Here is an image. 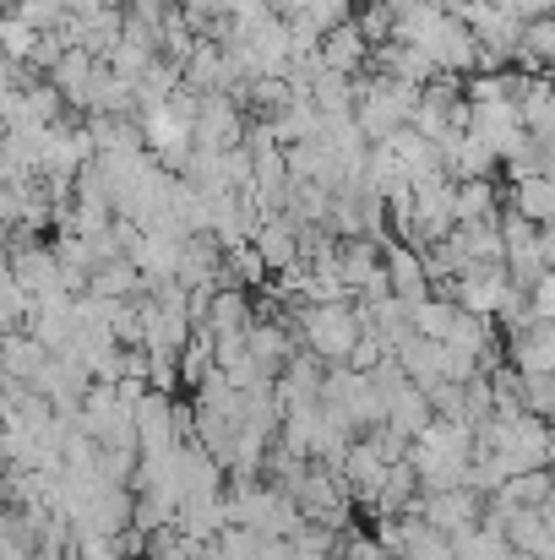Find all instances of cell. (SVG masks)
Returning <instances> with one entry per match:
<instances>
[{
    "instance_id": "cell-20",
    "label": "cell",
    "mask_w": 555,
    "mask_h": 560,
    "mask_svg": "<svg viewBox=\"0 0 555 560\" xmlns=\"http://www.w3.org/2000/svg\"><path fill=\"white\" fill-rule=\"evenodd\" d=\"M251 245H256V256L267 261V272L278 278V272H289V267H300V256H305V245H300V223L294 218H262V229L251 234Z\"/></svg>"
},
{
    "instance_id": "cell-15",
    "label": "cell",
    "mask_w": 555,
    "mask_h": 560,
    "mask_svg": "<svg viewBox=\"0 0 555 560\" xmlns=\"http://www.w3.org/2000/svg\"><path fill=\"white\" fill-rule=\"evenodd\" d=\"M181 446V424H175V397L170 392H142L137 402V457H170Z\"/></svg>"
},
{
    "instance_id": "cell-17",
    "label": "cell",
    "mask_w": 555,
    "mask_h": 560,
    "mask_svg": "<svg viewBox=\"0 0 555 560\" xmlns=\"http://www.w3.org/2000/svg\"><path fill=\"white\" fill-rule=\"evenodd\" d=\"M278 485L273 479H234L229 490H223V512H229V523H240V528H267V517H273V506H278Z\"/></svg>"
},
{
    "instance_id": "cell-32",
    "label": "cell",
    "mask_w": 555,
    "mask_h": 560,
    "mask_svg": "<svg viewBox=\"0 0 555 560\" xmlns=\"http://www.w3.org/2000/svg\"><path fill=\"white\" fill-rule=\"evenodd\" d=\"M397 560H458L452 534L430 528L419 512H403V534H397Z\"/></svg>"
},
{
    "instance_id": "cell-7",
    "label": "cell",
    "mask_w": 555,
    "mask_h": 560,
    "mask_svg": "<svg viewBox=\"0 0 555 560\" xmlns=\"http://www.w3.org/2000/svg\"><path fill=\"white\" fill-rule=\"evenodd\" d=\"M131 501H137L131 485H109V479H99L93 490H82V495L66 506L71 534H126V528H131Z\"/></svg>"
},
{
    "instance_id": "cell-36",
    "label": "cell",
    "mask_w": 555,
    "mask_h": 560,
    "mask_svg": "<svg viewBox=\"0 0 555 560\" xmlns=\"http://www.w3.org/2000/svg\"><path fill=\"white\" fill-rule=\"evenodd\" d=\"M458 300L452 294H425L419 305H408V322H414V332L419 338H436V343H447L452 338V327H458Z\"/></svg>"
},
{
    "instance_id": "cell-8",
    "label": "cell",
    "mask_w": 555,
    "mask_h": 560,
    "mask_svg": "<svg viewBox=\"0 0 555 560\" xmlns=\"http://www.w3.org/2000/svg\"><path fill=\"white\" fill-rule=\"evenodd\" d=\"M463 22H469V33L479 38V66H490V71H501L507 60H518V44H523V22L518 16H507L496 0H469L463 11H458Z\"/></svg>"
},
{
    "instance_id": "cell-37",
    "label": "cell",
    "mask_w": 555,
    "mask_h": 560,
    "mask_svg": "<svg viewBox=\"0 0 555 560\" xmlns=\"http://www.w3.org/2000/svg\"><path fill=\"white\" fill-rule=\"evenodd\" d=\"M229 523V512H223V495H190V501H181V512H175V528L181 534H190V539H212L218 528Z\"/></svg>"
},
{
    "instance_id": "cell-19",
    "label": "cell",
    "mask_w": 555,
    "mask_h": 560,
    "mask_svg": "<svg viewBox=\"0 0 555 560\" xmlns=\"http://www.w3.org/2000/svg\"><path fill=\"white\" fill-rule=\"evenodd\" d=\"M338 479H344V490L355 495V501H375V490H381V479H386V457H381V446L370 441V435H355V446L338 457Z\"/></svg>"
},
{
    "instance_id": "cell-4",
    "label": "cell",
    "mask_w": 555,
    "mask_h": 560,
    "mask_svg": "<svg viewBox=\"0 0 555 560\" xmlns=\"http://www.w3.org/2000/svg\"><path fill=\"white\" fill-rule=\"evenodd\" d=\"M77 430L93 435L99 446H137V408L120 397L115 381H93L77 408Z\"/></svg>"
},
{
    "instance_id": "cell-53",
    "label": "cell",
    "mask_w": 555,
    "mask_h": 560,
    "mask_svg": "<svg viewBox=\"0 0 555 560\" xmlns=\"http://www.w3.org/2000/svg\"><path fill=\"white\" fill-rule=\"evenodd\" d=\"M381 360H386V343H381L375 332H360V343L349 349V360H344V365H355V371H375Z\"/></svg>"
},
{
    "instance_id": "cell-34",
    "label": "cell",
    "mask_w": 555,
    "mask_h": 560,
    "mask_svg": "<svg viewBox=\"0 0 555 560\" xmlns=\"http://www.w3.org/2000/svg\"><path fill=\"white\" fill-rule=\"evenodd\" d=\"M44 360H49V349L27 327H16V332L0 338V371L11 375V381H22V386H33V375L44 371Z\"/></svg>"
},
{
    "instance_id": "cell-11",
    "label": "cell",
    "mask_w": 555,
    "mask_h": 560,
    "mask_svg": "<svg viewBox=\"0 0 555 560\" xmlns=\"http://www.w3.org/2000/svg\"><path fill=\"white\" fill-rule=\"evenodd\" d=\"M381 245H386V240H370V234H349V240H338V278H344V289H349L355 300L392 294V289H386Z\"/></svg>"
},
{
    "instance_id": "cell-54",
    "label": "cell",
    "mask_w": 555,
    "mask_h": 560,
    "mask_svg": "<svg viewBox=\"0 0 555 560\" xmlns=\"http://www.w3.org/2000/svg\"><path fill=\"white\" fill-rule=\"evenodd\" d=\"M540 256H545V267L555 272V223H545V229H540Z\"/></svg>"
},
{
    "instance_id": "cell-26",
    "label": "cell",
    "mask_w": 555,
    "mask_h": 560,
    "mask_svg": "<svg viewBox=\"0 0 555 560\" xmlns=\"http://www.w3.org/2000/svg\"><path fill=\"white\" fill-rule=\"evenodd\" d=\"M175 283H185V289H218L223 283V245L212 234H190L185 240Z\"/></svg>"
},
{
    "instance_id": "cell-52",
    "label": "cell",
    "mask_w": 555,
    "mask_h": 560,
    "mask_svg": "<svg viewBox=\"0 0 555 560\" xmlns=\"http://www.w3.org/2000/svg\"><path fill=\"white\" fill-rule=\"evenodd\" d=\"M529 311L534 322H555V272H540V283H529Z\"/></svg>"
},
{
    "instance_id": "cell-51",
    "label": "cell",
    "mask_w": 555,
    "mask_h": 560,
    "mask_svg": "<svg viewBox=\"0 0 555 560\" xmlns=\"http://www.w3.org/2000/svg\"><path fill=\"white\" fill-rule=\"evenodd\" d=\"M349 11H355V0H305V22L316 27V33H327V27H338V22H349Z\"/></svg>"
},
{
    "instance_id": "cell-55",
    "label": "cell",
    "mask_w": 555,
    "mask_h": 560,
    "mask_svg": "<svg viewBox=\"0 0 555 560\" xmlns=\"http://www.w3.org/2000/svg\"><path fill=\"white\" fill-rule=\"evenodd\" d=\"M496 560H534V556H529V550H512V545H507V550H501Z\"/></svg>"
},
{
    "instance_id": "cell-45",
    "label": "cell",
    "mask_w": 555,
    "mask_h": 560,
    "mask_svg": "<svg viewBox=\"0 0 555 560\" xmlns=\"http://www.w3.org/2000/svg\"><path fill=\"white\" fill-rule=\"evenodd\" d=\"M212 371H218V360H212V332H207V327H196V332H190V343L181 349V381L185 386H201Z\"/></svg>"
},
{
    "instance_id": "cell-1",
    "label": "cell",
    "mask_w": 555,
    "mask_h": 560,
    "mask_svg": "<svg viewBox=\"0 0 555 560\" xmlns=\"http://www.w3.org/2000/svg\"><path fill=\"white\" fill-rule=\"evenodd\" d=\"M360 332H366V316H360L355 300H322V305H300L294 311V338L322 365H344L349 349L360 343Z\"/></svg>"
},
{
    "instance_id": "cell-22",
    "label": "cell",
    "mask_w": 555,
    "mask_h": 560,
    "mask_svg": "<svg viewBox=\"0 0 555 560\" xmlns=\"http://www.w3.org/2000/svg\"><path fill=\"white\" fill-rule=\"evenodd\" d=\"M381 261H386V289H392L397 300L419 305V300L430 294V278H425V256H419V245H408V240L381 245Z\"/></svg>"
},
{
    "instance_id": "cell-18",
    "label": "cell",
    "mask_w": 555,
    "mask_h": 560,
    "mask_svg": "<svg viewBox=\"0 0 555 560\" xmlns=\"http://www.w3.org/2000/svg\"><path fill=\"white\" fill-rule=\"evenodd\" d=\"M452 229H458V212H452V180H436V186L414 190V234H408V245L447 240Z\"/></svg>"
},
{
    "instance_id": "cell-28",
    "label": "cell",
    "mask_w": 555,
    "mask_h": 560,
    "mask_svg": "<svg viewBox=\"0 0 555 560\" xmlns=\"http://www.w3.org/2000/svg\"><path fill=\"white\" fill-rule=\"evenodd\" d=\"M322 381H327V365H322L311 349H294V354H289V365L273 375V386H278L284 408H289V402H322Z\"/></svg>"
},
{
    "instance_id": "cell-44",
    "label": "cell",
    "mask_w": 555,
    "mask_h": 560,
    "mask_svg": "<svg viewBox=\"0 0 555 560\" xmlns=\"http://www.w3.org/2000/svg\"><path fill=\"white\" fill-rule=\"evenodd\" d=\"M159 60V44L153 38H142V33H126L120 44H115V55H109V71H120L126 82H142V71Z\"/></svg>"
},
{
    "instance_id": "cell-38",
    "label": "cell",
    "mask_w": 555,
    "mask_h": 560,
    "mask_svg": "<svg viewBox=\"0 0 555 560\" xmlns=\"http://www.w3.org/2000/svg\"><path fill=\"white\" fill-rule=\"evenodd\" d=\"M507 207H518L523 218H534L540 229L555 223V175H534V180H512Z\"/></svg>"
},
{
    "instance_id": "cell-24",
    "label": "cell",
    "mask_w": 555,
    "mask_h": 560,
    "mask_svg": "<svg viewBox=\"0 0 555 560\" xmlns=\"http://www.w3.org/2000/svg\"><path fill=\"white\" fill-rule=\"evenodd\" d=\"M316 60H322L327 71L360 77V71L370 66V38L360 33V22H338V27H327V33H322V49H316Z\"/></svg>"
},
{
    "instance_id": "cell-47",
    "label": "cell",
    "mask_w": 555,
    "mask_h": 560,
    "mask_svg": "<svg viewBox=\"0 0 555 560\" xmlns=\"http://www.w3.org/2000/svg\"><path fill=\"white\" fill-rule=\"evenodd\" d=\"M294 560H333L338 550V528H322V523H300L294 539H289Z\"/></svg>"
},
{
    "instance_id": "cell-30",
    "label": "cell",
    "mask_w": 555,
    "mask_h": 560,
    "mask_svg": "<svg viewBox=\"0 0 555 560\" xmlns=\"http://www.w3.org/2000/svg\"><path fill=\"white\" fill-rule=\"evenodd\" d=\"M452 240L463 245L469 267H507V240H501V218H474V223H458Z\"/></svg>"
},
{
    "instance_id": "cell-41",
    "label": "cell",
    "mask_w": 555,
    "mask_h": 560,
    "mask_svg": "<svg viewBox=\"0 0 555 560\" xmlns=\"http://www.w3.org/2000/svg\"><path fill=\"white\" fill-rule=\"evenodd\" d=\"M397 365L414 375L419 386H430V381H441V343H436V338L408 332V338L397 343Z\"/></svg>"
},
{
    "instance_id": "cell-33",
    "label": "cell",
    "mask_w": 555,
    "mask_h": 560,
    "mask_svg": "<svg viewBox=\"0 0 555 560\" xmlns=\"http://www.w3.org/2000/svg\"><path fill=\"white\" fill-rule=\"evenodd\" d=\"M311 104L322 109V120H349L355 115V77H344V71H327L322 60H316V77H311Z\"/></svg>"
},
{
    "instance_id": "cell-10",
    "label": "cell",
    "mask_w": 555,
    "mask_h": 560,
    "mask_svg": "<svg viewBox=\"0 0 555 560\" xmlns=\"http://www.w3.org/2000/svg\"><path fill=\"white\" fill-rule=\"evenodd\" d=\"M419 49L430 55L436 77H469V71H479V38L469 33V22L458 11H441V22L425 33Z\"/></svg>"
},
{
    "instance_id": "cell-3",
    "label": "cell",
    "mask_w": 555,
    "mask_h": 560,
    "mask_svg": "<svg viewBox=\"0 0 555 560\" xmlns=\"http://www.w3.org/2000/svg\"><path fill=\"white\" fill-rule=\"evenodd\" d=\"M322 402H327L355 435H366V430H375V424H386V397H381L375 375L355 371V365H327Z\"/></svg>"
},
{
    "instance_id": "cell-35",
    "label": "cell",
    "mask_w": 555,
    "mask_h": 560,
    "mask_svg": "<svg viewBox=\"0 0 555 560\" xmlns=\"http://www.w3.org/2000/svg\"><path fill=\"white\" fill-rule=\"evenodd\" d=\"M142 272H137V261L131 256H115V261H104L93 278H88V294H99V300H137L142 294Z\"/></svg>"
},
{
    "instance_id": "cell-23",
    "label": "cell",
    "mask_w": 555,
    "mask_h": 560,
    "mask_svg": "<svg viewBox=\"0 0 555 560\" xmlns=\"http://www.w3.org/2000/svg\"><path fill=\"white\" fill-rule=\"evenodd\" d=\"M245 354L262 365V375H278L294 354V322L273 316V322H251L245 327Z\"/></svg>"
},
{
    "instance_id": "cell-27",
    "label": "cell",
    "mask_w": 555,
    "mask_h": 560,
    "mask_svg": "<svg viewBox=\"0 0 555 560\" xmlns=\"http://www.w3.org/2000/svg\"><path fill=\"white\" fill-rule=\"evenodd\" d=\"M507 365H518L523 375L551 371L555 375V322H529L507 338Z\"/></svg>"
},
{
    "instance_id": "cell-40",
    "label": "cell",
    "mask_w": 555,
    "mask_h": 560,
    "mask_svg": "<svg viewBox=\"0 0 555 560\" xmlns=\"http://www.w3.org/2000/svg\"><path fill=\"white\" fill-rule=\"evenodd\" d=\"M88 115H137V82H126L120 71H109V60L99 66V88H93V109Z\"/></svg>"
},
{
    "instance_id": "cell-48",
    "label": "cell",
    "mask_w": 555,
    "mask_h": 560,
    "mask_svg": "<svg viewBox=\"0 0 555 560\" xmlns=\"http://www.w3.org/2000/svg\"><path fill=\"white\" fill-rule=\"evenodd\" d=\"M33 44H38V27L27 16L5 11L0 16V49H5V60H33Z\"/></svg>"
},
{
    "instance_id": "cell-39",
    "label": "cell",
    "mask_w": 555,
    "mask_h": 560,
    "mask_svg": "<svg viewBox=\"0 0 555 560\" xmlns=\"http://www.w3.org/2000/svg\"><path fill=\"white\" fill-rule=\"evenodd\" d=\"M452 212H458V223L496 218V212H501V190H496V180H452Z\"/></svg>"
},
{
    "instance_id": "cell-49",
    "label": "cell",
    "mask_w": 555,
    "mask_h": 560,
    "mask_svg": "<svg viewBox=\"0 0 555 560\" xmlns=\"http://www.w3.org/2000/svg\"><path fill=\"white\" fill-rule=\"evenodd\" d=\"M452 550H458V560H496L501 550H507V539H501V534H490L485 523H474V528L452 534Z\"/></svg>"
},
{
    "instance_id": "cell-50",
    "label": "cell",
    "mask_w": 555,
    "mask_h": 560,
    "mask_svg": "<svg viewBox=\"0 0 555 560\" xmlns=\"http://www.w3.org/2000/svg\"><path fill=\"white\" fill-rule=\"evenodd\" d=\"M523 408H529V413H540V419H555V375L551 371L523 375Z\"/></svg>"
},
{
    "instance_id": "cell-13",
    "label": "cell",
    "mask_w": 555,
    "mask_h": 560,
    "mask_svg": "<svg viewBox=\"0 0 555 560\" xmlns=\"http://www.w3.org/2000/svg\"><path fill=\"white\" fill-rule=\"evenodd\" d=\"M469 131L496 153L507 159L518 142H529V126H523V109L518 98H490V104H469Z\"/></svg>"
},
{
    "instance_id": "cell-16",
    "label": "cell",
    "mask_w": 555,
    "mask_h": 560,
    "mask_svg": "<svg viewBox=\"0 0 555 560\" xmlns=\"http://www.w3.org/2000/svg\"><path fill=\"white\" fill-rule=\"evenodd\" d=\"M99 66H104L99 55H88L82 44H71L44 77L55 82V93L66 98V109H82V115H88V109H93V88H99Z\"/></svg>"
},
{
    "instance_id": "cell-25",
    "label": "cell",
    "mask_w": 555,
    "mask_h": 560,
    "mask_svg": "<svg viewBox=\"0 0 555 560\" xmlns=\"http://www.w3.org/2000/svg\"><path fill=\"white\" fill-rule=\"evenodd\" d=\"M441 164H447V180H496V153L474 137V131H463V137H447L441 142Z\"/></svg>"
},
{
    "instance_id": "cell-5",
    "label": "cell",
    "mask_w": 555,
    "mask_h": 560,
    "mask_svg": "<svg viewBox=\"0 0 555 560\" xmlns=\"http://www.w3.org/2000/svg\"><path fill=\"white\" fill-rule=\"evenodd\" d=\"M294 501H300V512H305V523H322V528H349L355 523V495L344 490V479H338V468H327V463H311L305 474H300V485L289 490Z\"/></svg>"
},
{
    "instance_id": "cell-2",
    "label": "cell",
    "mask_w": 555,
    "mask_h": 560,
    "mask_svg": "<svg viewBox=\"0 0 555 560\" xmlns=\"http://www.w3.org/2000/svg\"><path fill=\"white\" fill-rule=\"evenodd\" d=\"M419 88L392 82V77H355V120L366 131V142H386L414 120Z\"/></svg>"
},
{
    "instance_id": "cell-21",
    "label": "cell",
    "mask_w": 555,
    "mask_h": 560,
    "mask_svg": "<svg viewBox=\"0 0 555 560\" xmlns=\"http://www.w3.org/2000/svg\"><path fill=\"white\" fill-rule=\"evenodd\" d=\"M386 148L397 153V164H403V175H408V186H436V180H447V164H441V148L436 142H425L414 126H403L397 137H386Z\"/></svg>"
},
{
    "instance_id": "cell-43",
    "label": "cell",
    "mask_w": 555,
    "mask_h": 560,
    "mask_svg": "<svg viewBox=\"0 0 555 560\" xmlns=\"http://www.w3.org/2000/svg\"><path fill=\"white\" fill-rule=\"evenodd\" d=\"M545 539H551L545 506H512V517H507V545H512V550L540 556V550H545Z\"/></svg>"
},
{
    "instance_id": "cell-14",
    "label": "cell",
    "mask_w": 555,
    "mask_h": 560,
    "mask_svg": "<svg viewBox=\"0 0 555 560\" xmlns=\"http://www.w3.org/2000/svg\"><path fill=\"white\" fill-rule=\"evenodd\" d=\"M414 512H419L430 528H441V534H463V528H474V523H479V512H485V495H479V490H469V485L419 490Z\"/></svg>"
},
{
    "instance_id": "cell-29",
    "label": "cell",
    "mask_w": 555,
    "mask_h": 560,
    "mask_svg": "<svg viewBox=\"0 0 555 560\" xmlns=\"http://www.w3.org/2000/svg\"><path fill=\"white\" fill-rule=\"evenodd\" d=\"M251 322H256V316H251V294L223 278V283L207 294V311H201L196 327H207V332H245Z\"/></svg>"
},
{
    "instance_id": "cell-46",
    "label": "cell",
    "mask_w": 555,
    "mask_h": 560,
    "mask_svg": "<svg viewBox=\"0 0 555 560\" xmlns=\"http://www.w3.org/2000/svg\"><path fill=\"white\" fill-rule=\"evenodd\" d=\"M148 560H201V539H190V534H181L175 523L170 528H159V534H148V550H142Z\"/></svg>"
},
{
    "instance_id": "cell-6",
    "label": "cell",
    "mask_w": 555,
    "mask_h": 560,
    "mask_svg": "<svg viewBox=\"0 0 555 560\" xmlns=\"http://www.w3.org/2000/svg\"><path fill=\"white\" fill-rule=\"evenodd\" d=\"M245 104L234 93H207L196 98V120H190V148L196 153H229L245 148Z\"/></svg>"
},
{
    "instance_id": "cell-31",
    "label": "cell",
    "mask_w": 555,
    "mask_h": 560,
    "mask_svg": "<svg viewBox=\"0 0 555 560\" xmlns=\"http://www.w3.org/2000/svg\"><path fill=\"white\" fill-rule=\"evenodd\" d=\"M414 501H419V474H414V463H408V457L386 463V479H381L370 512H375V517H403V512H414Z\"/></svg>"
},
{
    "instance_id": "cell-9",
    "label": "cell",
    "mask_w": 555,
    "mask_h": 560,
    "mask_svg": "<svg viewBox=\"0 0 555 560\" xmlns=\"http://www.w3.org/2000/svg\"><path fill=\"white\" fill-rule=\"evenodd\" d=\"M5 250H11V278H16V289L27 294V311L44 305V300H60V294H66L55 245H38L33 234H16V245H5Z\"/></svg>"
},
{
    "instance_id": "cell-12",
    "label": "cell",
    "mask_w": 555,
    "mask_h": 560,
    "mask_svg": "<svg viewBox=\"0 0 555 560\" xmlns=\"http://www.w3.org/2000/svg\"><path fill=\"white\" fill-rule=\"evenodd\" d=\"M518 283H512V272L507 267H469V272H458L452 283H447V294L458 300V311H469V316H501V305H507V294H512Z\"/></svg>"
},
{
    "instance_id": "cell-42",
    "label": "cell",
    "mask_w": 555,
    "mask_h": 560,
    "mask_svg": "<svg viewBox=\"0 0 555 560\" xmlns=\"http://www.w3.org/2000/svg\"><path fill=\"white\" fill-rule=\"evenodd\" d=\"M496 495H507L512 506H551L555 501V468H523V474H512Z\"/></svg>"
}]
</instances>
